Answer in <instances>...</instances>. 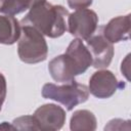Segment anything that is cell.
<instances>
[{
  "label": "cell",
  "instance_id": "obj_18",
  "mask_svg": "<svg viewBox=\"0 0 131 131\" xmlns=\"http://www.w3.org/2000/svg\"><path fill=\"white\" fill-rule=\"evenodd\" d=\"M0 129H12V130H14L12 124L11 125H8L7 122H3L2 125H0Z\"/></svg>",
  "mask_w": 131,
  "mask_h": 131
},
{
  "label": "cell",
  "instance_id": "obj_5",
  "mask_svg": "<svg viewBox=\"0 0 131 131\" xmlns=\"http://www.w3.org/2000/svg\"><path fill=\"white\" fill-rule=\"evenodd\" d=\"M41 131H55L62 128L66 122V111L57 104L47 103L39 106L33 114Z\"/></svg>",
  "mask_w": 131,
  "mask_h": 131
},
{
  "label": "cell",
  "instance_id": "obj_7",
  "mask_svg": "<svg viewBox=\"0 0 131 131\" xmlns=\"http://www.w3.org/2000/svg\"><path fill=\"white\" fill-rule=\"evenodd\" d=\"M118 88L119 81L108 70H99L93 73L89 79V93L97 98H108L115 94Z\"/></svg>",
  "mask_w": 131,
  "mask_h": 131
},
{
  "label": "cell",
  "instance_id": "obj_2",
  "mask_svg": "<svg viewBox=\"0 0 131 131\" xmlns=\"http://www.w3.org/2000/svg\"><path fill=\"white\" fill-rule=\"evenodd\" d=\"M17 54L26 63L44 61L48 54V46L44 35L30 25H23L17 43Z\"/></svg>",
  "mask_w": 131,
  "mask_h": 131
},
{
  "label": "cell",
  "instance_id": "obj_6",
  "mask_svg": "<svg viewBox=\"0 0 131 131\" xmlns=\"http://www.w3.org/2000/svg\"><path fill=\"white\" fill-rule=\"evenodd\" d=\"M87 41V48L92 56V66L95 69H104L110 66L114 56V46L101 33L92 35Z\"/></svg>",
  "mask_w": 131,
  "mask_h": 131
},
{
  "label": "cell",
  "instance_id": "obj_9",
  "mask_svg": "<svg viewBox=\"0 0 131 131\" xmlns=\"http://www.w3.org/2000/svg\"><path fill=\"white\" fill-rule=\"evenodd\" d=\"M131 29L130 14L120 15L112 18L104 27L101 32L103 37L112 44L126 41L129 39Z\"/></svg>",
  "mask_w": 131,
  "mask_h": 131
},
{
  "label": "cell",
  "instance_id": "obj_12",
  "mask_svg": "<svg viewBox=\"0 0 131 131\" xmlns=\"http://www.w3.org/2000/svg\"><path fill=\"white\" fill-rule=\"evenodd\" d=\"M96 117L88 110L74 112L70 121V128L73 131H93L96 129Z\"/></svg>",
  "mask_w": 131,
  "mask_h": 131
},
{
  "label": "cell",
  "instance_id": "obj_8",
  "mask_svg": "<svg viewBox=\"0 0 131 131\" xmlns=\"http://www.w3.org/2000/svg\"><path fill=\"white\" fill-rule=\"evenodd\" d=\"M48 71L54 81L63 84L74 81L75 77L78 76L73 60L66 53L52 58L48 63Z\"/></svg>",
  "mask_w": 131,
  "mask_h": 131
},
{
  "label": "cell",
  "instance_id": "obj_14",
  "mask_svg": "<svg viewBox=\"0 0 131 131\" xmlns=\"http://www.w3.org/2000/svg\"><path fill=\"white\" fill-rule=\"evenodd\" d=\"M14 130H39L34 116H21L11 123Z\"/></svg>",
  "mask_w": 131,
  "mask_h": 131
},
{
  "label": "cell",
  "instance_id": "obj_4",
  "mask_svg": "<svg viewBox=\"0 0 131 131\" xmlns=\"http://www.w3.org/2000/svg\"><path fill=\"white\" fill-rule=\"evenodd\" d=\"M97 26L98 16L96 12L91 9H77L68 15L67 30L78 39L88 40L95 33Z\"/></svg>",
  "mask_w": 131,
  "mask_h": 131
},
{
  "label": "cell",
  "instance_id": "obj_16",
  "mask_svg": "<svg viewBox=\"0 0 131 131\" xmlns=\"http://www.w3.org/2000/svg\"><path fill=\"white\" fill-rule=\"evenodd\" d=\"M130 54H128L125 59L122 61V64H121V72L122 74L126 77L127 80H129V73H130Z\"/></svg>",
  "mask_w": 131,
  "mask_h": 131
},
{
  "label": "cell",
  "instance_id": "obj_11",
  "mask_svg": "<svg viewBox=\"0 0 131 131\" xmlns=\"http://www.w3.org/2000/svg\"><path fill=\"white\" fill-rule=\"evenodd\" d=\"M21 27L12 15H0V44L12 45L18 41Z\"/></svg>",
  "mask_w": 131,
  "mask_h": 131
},
{
  "label": "cell",
  "instance_id": "obj_15",
  "mask_svg": "<svg viewBox=\"0 0 131 131\" xmlns=\"http://www.w3.org/2000/svg\"><path fill=\"white\" fill-rule=\"evenodd\" d=\"M68 4L71 8L77 10L89 7L92 4V0H68Z\"/></svg>",
  "mask_w": 131,
  "mask_h": 131
},
{
  "label": "cell",
  "instance_id": "obj_10",
  "mask_svg": "<svg viewBox=\"0 0 131 131\" xmlns=\"http://www.w3.org/2000/svg\"><path fill=\"white\" fill-rule=\"evenodd\" d=\"M74 62L78 75L85 73L90 66H92V56L87 46L81 39H74L68 46L64 52Z\"/></svg>",
  "mask_w": 131,
  "mask_h": 131
},
{
  "label": "cell",
  "instance_id": "obj_13",
  "mask_svg": "<svg viewBox=\"0 0 131 131\" xmlns=\"http://www.w3.org/2000/svg\"><path fill=\"white\" fill-rule=\"evenodd\" d=\"M42 1L45 0H0V12L14 16Z\"/></svg>",
  "mask_w": 131,
  "mask_h": 131
},
{
  "label": "cell",
  "instance_id": "obj_19",
  "mask_svg": "<svg viewBox=\"0 0 131 131\" xmlns=\"http://www.w3.org/2000/svg\"><path fill=\"white\" fill-rule=\"evenodd\" d=\"M2 105H3V101L0 100V111H1V108H2Z\"/></svg>",
  "mask_w": 131,
  "mask_h": 131
},
{
  "label": "cell",
  "instance_id": "obj_17",
  "mask_svg": "<svg viewBox=\"0 0 131 131\" xmlns=\"http://www.w3.org/2000/svg\"><path fill=\"white\" fill-rule=\"evenodd\" d=\"M7 92V85H6V79L3 76L2 73H0V100L4 102Z\"/></svg>",
  "mask_w": 131,
  "mask_h": 131
},
{
  "label": "cell",
  "instance_id": "obj_3",
  "mask_svg": "<svg viewBox=\"0 0 131 131\" xmlns=\"http://www.w3.org/2000/svg\"><path fill=\"white\" fill-rule=\"evenodd\" d=\"M42 96L57 101L64 105L68 111H72L75 106L88 99L89 89L86 85L80 84L75 80L63 85L46 83L42 87Z\"/></svg>",
  "mask_w": 131,
  "mask_h": 131
},
{
  "label": "cell",
  "instance_id": "obj_1",
  "mask_svg": "<svg viewBox=\"0 0 131 131\" xmlns=\"http://www.w3.org/2000/svg\"><path fill=\"white\" fill-rule=\"evenodd\" d=\"M68 15L69 11L63 6L53 5L45 0L32 6L20 23L33 26L44 36L57 38L67 31Z\"/></svg>",
  "mask_w": 131,
  "mask_h": 131
}]
</instances>
